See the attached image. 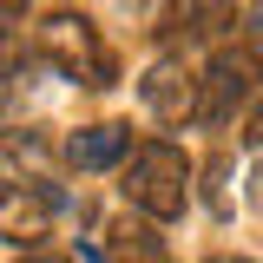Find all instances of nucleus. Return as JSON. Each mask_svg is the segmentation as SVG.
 Returning <instances> with one entry per match:
<instances>
[{
  "instance_id": "f257e3e1",
  "label": "nucleus",
  "mask_w": 263,
  "mask_h": 263,
  "mask_svg": "<svg viewBox=\"0 0 263 263\" xmlns=\"http://www.w3.org/2000/svg\"><path fill=\"white\" fill-rule=\"evenodd\" d=\"M191 178L197 164L184 145H171V138H145V145H132V158L119 164V191H125V211L138 217H184V204H191Z\"/></svg>"
},
{
  "instance_id": "f03ea898",
  "label": "nucleus",
  "mask_w": 263,
  "mask_h": 263,
  "mask_svg": "<svg viewBox=\"0 0 263 263\" xmlns=\"http://www.w3.org/2000/svg\"><path fill=\"white\" fill-rule=\"evenodd\" d=\"M33 53L46 66H60L72 86H112L119 79V60H112V46L99 40V27L86 13H46L40 33H33Z\"/></svg>"
},
{
  "instance_id": "7ed1b4c3",
  "label": "nucleus",
  "mask_w": 263,
  "mask_h": 263,
  "mask_svg": "<svg viewBox=\"0 0 263 263\" xmlns=\"http://www.w3.org/2000/svg\"><path fill=\"white\" fill-rule=\"evenodd\" d=\"M204 125H224L237 105H250V99L263 92V46L257 40H224L211 60H204Z\"/></svg>"
},
{
  "instance_id": "20e7f679",
  "label": "nucleus",
  "mask_w": 263,
  "mask_h": 263,
  "mask_svg": "<svg viewBox=\"0 0 263 263\" xmlns=\"http://www.w3.org/2000/svg\"><path fill=\"white\" fill-rule=\"evenodd\" d=\"M237 0H164L158 13V40L164 53H191V46H224L237 33Z\"/></svg>"
},
{
  "instance_id": "39448f33",
  "label": "nucleus",
  "mask_w": 263,
  "mask_h": 263,
  "mask_svg": "<svg viewBox=\"0 0 263 263\" xmlns=\"http://www.w3.org/2000/svg\"><path fill=\"white\" fill-rule=\"evenodd\" d=\"M138 99H145V112H152V119H164V125H191L197 112H204V79H197L178 53H164L158 66H145Z\"/></svg>"
},
{
  "instance_id": "423d86ee",
  "label": "nucleus",
  "mask_w": 263,
  "mask_h": 263,
  "mask_svg": "<svg viewBox=\"0 0 263 263\" xmlns=\"http://www.w3.org/2000/svg\"><path fill=\"white\" fill-rule=\"evenodd\" d=\"M66 197L46 184V178H27V184H0V237L7 243H20V250H40V237L53 224V211H60Z\"/></svg>"
},
{
  "instance_id": "0eeeda50",
  "label": "nucleus",
  "mask_w": 263,
  "mask_h": 263,
  "mask_svg": "<svg viewBox=\"0 0 263 263\" xmlns=\"http://www.w3.org/2000/svg\"><path fill=\"white\" fill-rule=\"evenodd\" d=\"M132 158V125L105 119V125H79L66 138V164L72 171H112V164Z\"/></svg>"
},
{
  "instance_id": "6e6552de",
  "label": "nucleus",
  "mask_w": 263,
  "mask_h": 263,
  "mask_svg": "<svg viewBox=\"0 0 263 263\" xmlns=\"http://www.w3.org/2000/svg\"><path fill=\"white\" fill-rule=\"evenodd\" d=\"M105 250H112V263H171V243H164L158 217H138V211L112 217V230H105Z\"/></svg>"
},
{
  "instance_id": "1a4fd4ad",
  "label": "nucleus",
  "mask_w": 263,
  "mask_h": 263,
  "mask_svg": "<svg viewBox=\"0 0 263 263\" xmlns=\"http://www.w3.org/2000/svg\"><path fill=\"white\" fill-rule=\"evenodd\" d=\"M243 145H250V152H263V92L243 105Z\"/></svg>"
},
{
  "instance_id": "9d476101",
  "label": "nucleus",
  "mask_w": 263,
  "mask_h": 263,
  "mask_svg": "<svg viewBox=\"0 0 263 263\" xmlns=\"http://www.w3.org/2000/svg\"><path fill=\"white\" fill-rule=\"evenodd\" d=\"M20 20H27V0H0V40H13Z\"/></svg>"
},
{
  "instance_id": "9b49d317",
  "label": "nucleus",
  "mask_w": 263,
  "mask_h": 263,
  "mask_svg": "<svg viewBox=\"0 0 263 263\" xmlns=\"http://www.w3.org/2000/svg\"><path fill=\"white\" fill-rule=\"evenodd\" d=\"M20 263H79V250H27Z\"/></svg>"
},
{
  "instance_id": "f8f14e48",
  "label": "nucleus",
  "mask_w": 263,
  "mask_h": 263,
  "mask_svg": "<svg viewBox=\"0 0 263 263\" xmlns=\"http://www.w3.org/2000/svg\"><path fill=\"white\" fill-rule=\"evenodd\" d=\"M243 40H257V46H263V7H250V13H243Z\"/></svg>"
},
{
  "instance_id": "ddd939ff",
  "label": "nucleus",
  "mask_w": 263,
  "mask_h": 263,
  "mask_svg": "<svg viewBox=\"0 0 263 263\" xmlns=\"http://www.w3.org/2000/svg\"><path fill=\"white\" fill-rule=\"evenodd\" d=\"M250 197H257V204H263V164H257V171H250Z\"/></svg>"
},
{
  "instance_id": "4468645a",
  "label": "nucleus",
  "mask_w": 263,
  "mask_h": 263,
  "mask_svg": "<svg viewBox=\"0 0 263 263\" xmlns=\"http://www.w3.org/2000/svg\"><path fill=\"white\" fill-rule=\"evenodd\" d=\"M204 263H257V257H230V250H217V257H204Z\"/></svg>"
},
{
  "instance_id": "2eb2a0df",
  "label": "nucleus",
  "mask_w": 263,
  "mask_h": 263,
  "mask_svg": "<svg viewBox=\"0 0 263 263\" xmlns=\"http://www.w3.org/2000/svg\"><path fill=\"white\" fill-rule=\"evenodd\" d=\"M0 184H7V178H0Z\"/></svg>"
}]
</instances>
